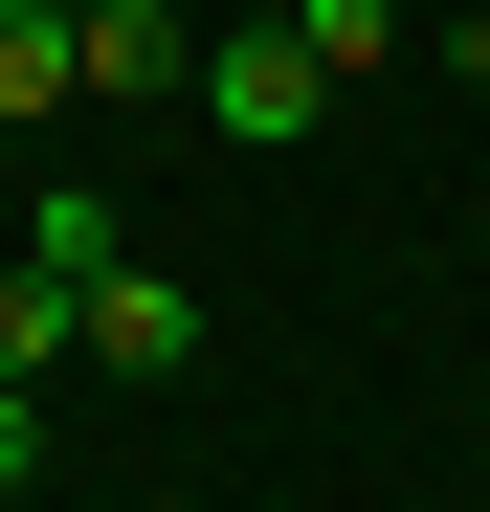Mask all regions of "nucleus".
Returning a JSON list of instances; mask_svg holds the SVG:
<instances>
[{"label": "nucleus", "instance_id": "nucleus-1", "mask_svg": "<svg viewBox=\"0 0 490 512\" xmlns=\"http://www.w3.org/2000/svg\"><path fill=\"white\" fill-rule=\"evenodd\" d=\"M179 90H201V134H223V156H290L312 112H335V67H312L290 23H201V67H179Z\"/></svg>", "mask_w": 490, "mask_h": 512}, {"label": "nucleus", "instance_id": "nucleus-2", "mask_svg": "<svg viewBox=\"0 0 490 512\" xmlns=\"http://www.w3.org/2000/svg\"><path fill=\"white\" fill-rule=\"evenodd\" d=\"M179 67H201V23H179V0H67V90H112V112H156Z\"/></svg>", "mask_w": 490, "mask_h": 512}, {"label": "nucleus", "instance_id": "nucleus-3", "mask_svg": "<svg viewBox=\"0 0 490 512\" xmlns=\"http://www.w3.org/2000/svg\"><path fill=\"white\" fill-rule=\"evenodd\" d=\"M201 357V290H156V268H90V379H179Z\"/></svg>", "mask_w": 490, "mask_h": 512}, {"label": "nucleus", "instance_id": "nucleus-4", "mask_svg": "<svg viewBox=\"0 0 490 512\" xmlns=\"http://www.w3.org/2000/svg\"><path fill=\"white\" fill-rule=\"evenodd\" d=\"M67 357H90V290H67V268H0V401H45Z\"/></svg>", "mask_w": 490, "mask_h": 512}, {"label": "nucleus", "instance_id": "nucleus-5", "mask_svg": "<svg viewBox=\"0 0 490 512\" xmlns=\"http://www.w3.org/2000/svg\"><path fill=\"white\" fill-rule=\"evenodd\" d=\"M23 268H67V290L134 268V201H112V179H45V201H23Z\"/></svg>", "mask_w": 490, "mask_h": 512}, {"label": "nucleus", "instance_id": "nucleus-6", "mask_svg": "<svg viewBox=\"0 0 490 512\" xmlns=\"http://www.w3.org/2000/svg\"><path fill=\"white\" fill-rule=\"evenodd\" d=\"M268 23H290L312 67H335V90H357V67H379V45H424V23H401V0H268Z\"/></svg>", "mask_w": 490, "mask_h": 512}, {"label": "nucleus", "instance_id": "nucleus-7", "mask_svg": "<svg viewBox=\"0 0 490 512\" xmlns=\"http://www.w3.org/2000/svg\"><path fill=\"white\" fill-rule=\"evenodd\" d=\"M0 112H67V0H0Z\"/></svg>", "mask_w": 490, "mask_h": 512}, {"label": "nucleus", "instance_id": "nucleus-8", "mask_svg": "<svg viewBox=\"0 0 490 512\" xmlns=\"http://www.w3.org/2000/svg\"><path fill=\"white\" fill-rule=\"evenodd\" d=\"M45 490V401H0V512H23Z\"/></svg>", "mask_w": 490, "mask_h": 512}, {"label": "nucleus", "instance_id": "nucleus-9", "mask_svg": "<svg viewBox=\"0 0 490 512\" xmlns=\"http://www.w3.org/2000/svg\"><path fill=\"white\" fill-rule=\"evenodd\" d=\"M245 23H268V0H245Z\"/></svg>", "mask_w": 490, "mask_h": 512}]
</instances>
